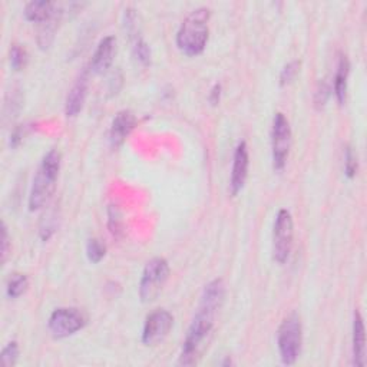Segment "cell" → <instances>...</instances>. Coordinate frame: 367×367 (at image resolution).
Wrapping results in <instances>:
<instances>
[{"instance_id":"1","label":"cell","mask_w":367,"mask_h":367,"mask_svg":"<svg viewBox=\"0 0 367 367\" xmlns=\"http://www.w3.org/2000/svg\"><path fill=\"white\" fill-rule=\"evenodd\" d=\"M216 314L217 313L213 310L198 307V311L188 329L186 340H184L179 364L194 366L198 363L205 347L208 346V340L214 327Z\"/></svg>"},{"instance_id":"2","label":"cell","mask_w":367,"mask_h":367,"mask_svg":"<svg viewBox=\"0 0 367 367\" xmlns=\"http://www.w3.org/2000/svg\"><path fill=\"white\" fill-rule=\"evenodd\" d=\"M211 12L207 8L193 10L177 32V46L187 57L201 55L208 43V22Z\"/></svg>"},{"instance_id":"3","label":"cell","mask_w":367,"mask_h":367,"mask_svg":"<svg viewBox=\"0 0 367 367\" xmlns=\"http://www.w3.org/2000/svg\"><path fill=\"white\" fill-rule=\"evenodd\" d=\"M61 171V153L57 149H50L35 174L33 184L29 194V209L38 211L43 208L52 198L57 188V181Z\"/></svg>"},{"instance_id":"4","label":"cell","mask_w":367,"mask_h":367,"mask_svg":"<svg viewBox=\"0 0 367 367\" xmlns=\"http://www.w3.org/2000/svg\"><path fill=\"white\" fill-rule=\"evenodd\" d=\"M277 343L281 361L287 366L294 364L300 356L303 343V329L299 314L293 313L283 320L278 329Z\"/></svg>"},{"instance_id":"5","label":"cell","mask_w":367,"mask_h":367,"mask_svg":"<svg viewBox=\"0 0 367 367\" xmlns=\"http://www.w3.org/2000/svg\"><path fill=\"white\" fill-rule=\"evenodd\" d=\"M170 278V264L163 257L149 260L140 281V299L142 303H151L163 292Z\"/></svg>"},{"instance_id":"6","label":"cell","mask_w":367,"mask_h":367,"mask_svg":"<svg viewBox=\"0 0 367 367\" xmlns=\"http://www.w3.org/2000/svg\"><path fill=\"white\" fill-rule=\"evenodd\" d=\"M294 237V224L290 211L280 209L273 227V257L278 264H284L290 258Z\"/></svg>"},{"instance_id":"7","label":"cell","mask_w":367,"mask_h":367,"mask_svg":"<svg viewBox=\"0 0 367 367\" xmlns=\"http://www.w3.org/2000/svg\"><path fill=\"white\" fill-rule=\"evenodd\" d=\"M87 326L84 311L73 307H61L50 314L47 327L55 338H66L73 336Z\"/></svg>"},{"instance_id":"8","label":"cell","mask_w":367,"mask_h":367,"mask_svg":"<svg viewBox=\"0 0 367 367\" xmlns=\"http://www.w3.org/2000/svg\"><path fill=\"white\" fill-rule=\"evenodd\" d=\"M292 148V128L284 114H276L273 119L271 130V152H273V167L281 172L287 164L288 153Z\"/></svg>"},{"instance_id":"9","label":"cell","mask_w":367,"mask_h":367,"mask_svg":"<svg viewBox=\"0 0 367 367\" xmlns=\"http://www.w3.org/2000/svg\"><path fill=\"white\" fill-rule=\"evenodd\" d=\"M174 324V317L168 310L160 308L152 311L147 317L142 329V343L145 346H156L164 342Z\"/></svg>"},{"instance_id":"10","label":"cell","mask_w":367,"mask_h":367,"mask_svg":"<svg viewBox=\"0 0 367 367\" xmlns=\"http://www.w3.org/2000/svg\"><path fill=\"white\" fill-rule=\"evenodd\" d=\"M248 165H250L248 147L243 141L237 145L234 152L232 170H231V178H230V191L232 197L239 195V193L244 188L247 175H248Z\"/></svg>"},{"instance_id":"11","label":"cell","mask_w":367,"mask_h":367,"mask_svg":"<svg viewBox=\"0 0 367 367\" xmlns=\"http://www.w3.org/2000/svg\"><path fill=\"white\" fill-rule=\"evenodd\" d=\"M117 52V39L114 36L103 38L95 50V54L91 61V72L93 73H103L107 72Z\"/></svg>"},{"instance_id":"12","label":"cell","mask_w":367,"mask_h":367,"mask_svg":"<svg viewBox=\"0 0 367 367\" xmlns=\"http://www.w3.org/2000/svg\"><path fill=\"white\" fill-rule=\"evenodd\" d=\"M137 123L135 115L130 111H121L115 115L111 129H110V141L114 148H118L123 141L133 133Z\"/></svg>"},{"instance_id":"13","label":"cell","mask_w":367,"mask_h":367,"mask_svg":"<svg viewBox=\"0 0 367 367\" xmlns=\"http://www.w3.org/2000/svg\"><path fill=\"white\" fill-rule=\"evenodd\" d=\"M88 75L82 73L68 93L65 103V114L68 118H75L81 114L88 96Z\"/></svg>"},{"instance_id":"14","label":"cell","mask_w":367,"mask_h":367,"mask_svg":"<svg viewBox=\"0 0 367 367\" xmlns=\"http://www.w3.org/2000/svg\"><path fill=\"white\" fill-rule=\"evenodd\" d=\"M353 364L357 367L366 364V330L361 314L357 310L353 319Z\"/></svg>"},{"instance_id":"15","label":"cell","mask_w":367,"mask_h":367,"mask_svg":"<svg viewBox=\"0 0 367 367\" xmlns=\"http://www.w3.org/2000/svg\"><path fill=\"white\" fill-rule=\"evenodd\" d=\"M225 297V285L221 278H216L211 283H208L204 288V293L201 296L200 307L218 311Z\"/></svg>"},{"instance_id":"16","label":"cell","mask_w":367,"mask_h":367,"mask_svg":"<svg viewBox=\"0 0 367 367\" xmlns=\"http://www.w3.org/2000/svg\"><path fill=\"white\" fill-rule=\"evenodd\" d=\"M57 12V3L46 2V0H33L24 8V17L29 22L45 23Z\"/></svg>"},{"instance_id":"17","label":"cell","mask_w":367,"mask_h":367,"mask_svg":"<svg viewBox=\"0 0 367 367\" xmlns=\"http://www.w3.org/2000/svg\"><path fill=\"white\" fill-rule=\"evenodd\" d=\"M349 72H350V63L346 57H342L338 61L337 72L334 76V95L340 105L346 102V93H347V80H349Z\"/></svg>"},{"instance_id":"18","label":"cell","mask_w":367,"mask_h":367,"mask_svg":"<svg viewBox=\"0 0 367 367\" xmlns=\"http://www.w3.org/2000/svg\"><path fill=\"white\" fill-rule=\"evenodd\" d=\"M28 285L29 280L24 274H13L8 283L6 294L9 299H17L28 290Z\"/></svg>"},{"instance_id":"19","label":"cell","mask_w":367,"mask_h":367,"mask_svg":"<svg viewBox=\"0 0 367 367\" xmlns=\"http://www.w3.org/2000/svg\"><path fill=\"white\" fill-rule=\"evenodd\" d=\"M9 59H10V66L13 70H22L28 65L29 57H28V52H26L24 47H22L20 45H13L10 47V54H9Z\"/></svg>"},{"instance_id":"20","label":"cell","mask_w":367,"mask_h":367,"mask_svg":"<svg viewBox=\"0 0 367 367\" xmlns=\"http://www.w3.org/2000/svg\"><path fill=\"white\" fill-rule=\"evenodd\" d=\"M105 254H107V247H105V244H102L98 239H92L88 241L87 255H88V260L91 261L92 264L100 263L105 257Z\"/></svg>"},{"instance_id":"21","label":"cell","mask_w":367,"mask_h":367,"mask_svg":"<svg viewBox=\"0 0 367 367\" xmlns=\"http://www.w3.org/2000/svg\"><path fill=\"white\" fill-rule=\"evenodd\" d=\"M134 54H135V58L142 65L151 63V49H149L148 43L141 36L134 38Z\"/></svg>"},{"instance_id":"22","label":"cell","mask_w":367,"mask_h":367,"mask_svg":"<svg viewBox=\"0 0 367 367\" xmlns=\"http://www.w3.org/2000/svg\"><path fill=\"white\" fill-rule=\"evenodd\" d=\"M108 227L115 237L122 232V214L117 205H110L108 208Z\"/></svg>"},{"instance_id":"23","label":"cell","mask_w":367,"mask_h":367,"mask_svg":"<svg viewBox=\"0 0 367 367\" xmlns=\"http://www.w3.org/2000/svg\"><path fill=\"white\" fill-rule=\"evenodd\" d=\"M0 359H2V364L5 367H12L16 364L17 359H19V346L16 342H10L8 343L3 350L2 354H0Z\"/></svg>"},{"instance_id":"24","label":"cell","mask_w":367,"mask_h":367,"mask_svg":"<svg viewBox=\"0 0 367 367\" xmlns=\"http://www.w3.org/2000/svg\"><path fill=\"white\" fill-rule=\"evenodd\" d=\"M299 70H300V62L299 61H293L290 63H287L280 73V85L284 87V85L290 84L296 77V75L299 73Z\"/></svg>"},{"instance_id":"25","label":"cell","mask_w":367,"mask_h":367,"mask_svg":"<svg viewBox=\"0 0 367 367\" xmlns=\"http://www.w3.org/2000/svg\"><path fill=\"white\" fill-rule=\"evenodd\" d=\"M345 171H346V175L349 178H353L356 177L357 174V156L356 153L353 152L352 148H347L346 149V155H345Z\"/></svg>"},{"instance_id":"26","label":"cell","mask_w":367,"mask_h":367,"mask_svg":"<svg viewBox=\"0 0 367 367\" xmlns=\"http://www.w3.org/2000/svg\"><path fill=\"white\" fill-rule=\"evenodd\" d=\"M9 251H10L9 234H8V227H6V224L3 223V224H2V264H3V266H5V263L8 261Z\"/></svg>"},{"instance_id":"27","label":"cell","mask_w":367,"mask_h":367,"mask_svg":"<svg viewBox=\"0 0 367 367\" xmlns=\"http://www.w3.org/2000/svg\"><path fill=\"white\" fill-rule=\"evenodd\" d=\"M329 95H330L329 85L326 82H322L319 89H317V93H316V105H317V107H324Z\"/></svg>"},{"instance_id":"28","label":"cell","mask_w":367,"mask_h":367,"mask_svg":"<svg viewBox=\"0 0 367 367\" xmlns=\"http://www.w3.org/2000/svg\"><path fill=\"white\" fill-rule=\"evenodd\" d=\"M220 96H221V85L217 84L211 89V93H209V102H211L213 105H217L220 102Z\"/></svg>"},{"instance_id":"29","label":"cell","mask_w":367,"mask_h":367,"mask_svg":"<svg viewBox=\"0 0 367 367\" xmlns=\"http://www.w3.org/2000/svg\"><path fill=\"white\" fill-rule=\"evenodd\" d=\"M228 364H232V361L230 360V357H227V360L223 363V366H228Z\"/></svg>"}]
</instances>
